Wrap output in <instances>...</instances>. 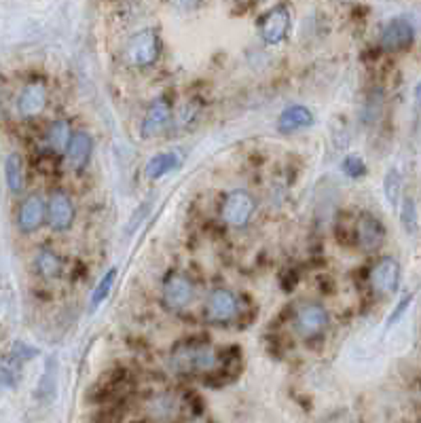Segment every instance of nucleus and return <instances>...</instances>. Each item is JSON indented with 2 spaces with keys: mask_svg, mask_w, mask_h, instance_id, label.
Masks as SVG:
<instances>
[{
  "mask_svg": "<svg viewBox=\"0 0 421 423\" xmlns=\"http://www.w3.org/2000/svg\"><path fill=\"white\" fill-rule=\"evenodd\" d=\"M411 303H413V295H404L402 297V301L394 307V311L390 313V318H387V324H385V328H392L394 324H398L400 322V318L406 313V309L411 307Z\"/></svg>",
  "mask_w": 421,
  "mask_h": 423,
  "instance_id": "nucleus-28",
  "label": "nucleus"
},
{
  "mask_svg": "<svg viewBox=\"0 0 421 423\" xmlns=\"http://www.w3.org/2000/svg\"><path fill=\"white\" fill-rule=\"evenodd\" d=\"M316 123L313 112L303 106V104H295L290 108H286L277 119V129L282 133H290V131H299V129H307Z\"/></svg>",
  "mask_w": 421,
  "mask_h": 423,
  "instance_id": "nucleus-16",
  "label": "nucleus"
},
{
  "mask_svg": "<svg viewBox=\"0 0 421 423\" xmlns=\"http://www.w3.org/2000/svg\"><path fill=\"white\" fill-rule=\"evenodd\" d=\"M293 26V13L286 5H277L273 7L260 22L258 26V34L260 40L265 45H279L290 32Z\"/></svg>",
  "mask_w": 421,
  "mask_h": 423,
  "instance_id": "nucleus-5",
  "label": "nucleus"
},
{
  "mask_svg": "<svg viewBox=\"0 0 421 423\" xmlns=\"http://www.w3.org/2000/svg\"><path fill=\"white\" fill-rule=\"evenodd\" d=\"M415 40V26L406 17H392L379 32V47L383 51H404Z\"/></svg>",
  "mask_w": 421,
  "mask_h": 423,
  "instance_id": "nucleus-7",
  "label": "nucleus"
},
{
  "mask_svg": "<svg viewBox=\"0 0 421 423\" xmlns=\"http://www.w3.org/2000/svg\"><path fill=\"white\" fill-rule=\"evenodd\" d=\"M356 242L364 252H377L385 242V227L373 214H362L356 221Z\"/></svg>",
  "mask_w": 421,
  "mask_h": 423,
  "instance_id": "nucleus-13",
  "label": "nucleus"
},
{
  "mask_svg": "<svg viewBox=\"0 0 421 423\" xmlns=\"http://www.w3.org/2000/svg\"><path fill=\"white\" fill-rule=\"evenodd\" d=\"M383 193H385V199L390 201L392 207H398V201H400V193H402V176L396 168H392L385 178H383Z\"/></svg>",
  "mask_w": 421,
  "mask_h": 423,
  "instance_id": "nucleus-24",
  "label": "nucleus"
},
{
  "mask_svg": "<svg viewBox=\"0 0 421 423\" xmlns=\"http://www.w3.org/2000/svg\"><path fill=\"white\" fill-rule=\"evenodd\" d=\"M94 155V138L87 131H75L73 140H70V147L66 151L68 161L73 163L75 170H83Z\"/></svg>",
  "mask_w": 421,
  "mask_h": 423,
  "instance_id": "nucleus-17",
  "label": "nucleus"
},
{
  "mask_svg": "<svg viewBox=\"0 0 421 423\" xmlns=\"http://www.w3.org/2000/svg\"><path fill=\"white\" fill-rule=\"evenodd\" d=\"M34 267H36L40 277L53 279V277H57L61 273V258H59L57 252H53L49 248H43V250H38V254L34 258Z\"/></svg>",
  "mask_w": 421,
  "mask_h": 423,
  "instance_id": "nucleus-22",
  "label": "nucleus"
},
{
  "mask_svg": "<svg viewBox=\"0 0 421 423\" xmlns=\"http://www.w3.org/2000/svg\"><path fill=\"white\" fill-rule=\"evenodd\" d=\"M170 366L178 375H209L223 369V354L205 341H184L172 351Z\"/></svg>",
  "mask_w": 421,
  "mask_h": 423,
  "instance_id": "nucleus-1",
  "label": "nucleus"
},
{
  "mask_svg": "<svg viewBox=\"0 0 421 423\" xmlns=\"http://www.w3.org/2000/svg\"><path fill=\"white\" fill-rule=\"evenodd\" d=\"M49 102V89L43 81H32L24 85V89L17 96V112L22 119H34L43 114Z\"/></svg>",
  "mask_w": 421,
  "mask_h": 423,
  "instance_id": "nucleus-11",
  "label": "nucleus"
},
{
  "mask_svg": "<svg viewBox=\"0 0 421 423\" xmlns=\"http://www.w3.org/2000/svg\"><path fill=\"white\" fill-rule=\"evenodd\" d=\"M36 354H38V349H36V347H30V345H26V343H15V345L11 347V360H13L15 364H24V362H28V360H34Z\"/></svg>",
  "mask_w": 421,
  "mask_h": 423,
  "instance_id": "nucleus-27",
  "label": "nucleus"
},
{
  "mask_svg": "<svg viewBox=\"0 0 421 423\" xmlns=\"http://www.w3.org/2000/svg\"><path fill=\"white\" fill-rule=\"evenodd\" d=\"M47 221V203L40 195H30L22 201L17 212V227L22 233H34Z\"/></svg>",
  "mask_w": 421,
  "mask_h": 423,
  "instance_id": "nucleus-12",
  "label": "nucleus"
},
{
  "mask_svg": "<svg viewBox=\"0 0 421 423\" xmlns=\"http://www.w3.org/2000/svg\"><path fill=\"white\" fill-rule=\"evenodd\" d=\"M161 43L155 30L135 32L123 47V61L133 68H147L159 59Z\"/></svg>",
  "mask_w": 421,
  "mask_h": 423,
  "instance_id": "nucleus-2",
  "label": "nucleus"
},
{
  "mask_svg": "<svg viewBox=\"0 0 421 423\" xmlns=\"http://www.w3.org/2000/svg\"><path fill=\"white\" fill-rule=\"evenodd\" d=\"M369 281H371V288L377 292V295H394L400 286V265L396 258H390V256H383L379 258L371 273H369Z\"/></svg>",
  "mask_w": 421,
  "mask_h": 423,
  "instance_id": "nucleus-9",
  "label": "nucleus"
},
{
  "mask_svg": "<svg viewBox=\"0 0 421 423\" xmlns=\"http://www.w3.org/2000/svg\"><path fill=\"white\" fill-rule=\"evenodd\" d=\"M147 408H149V415L153 419H157L161 423H172V421H176L182 415L184 404H182V400H180L178 394H174V392H159V394H155V396L149 398Z\"/></svg>",
  "mask_w": 421,
  "mask_h": 423,
  "instance_id": "nucleus-14",
  "label": "nucleus"
},
{
  "mask_svg": "<svg viewBox=\"0 0 421 423\" xmlns=\"http://www.w3.org/2000/svg\"><path fill=\"white\" fill-rule=\"evenodd\" d=\"M415 100H417V104H421V81L415 87Z\"/></svg>",
  "mask_w": 421,
  "mask_h": 423,
  "instance_id": "nucleus-30",
  "label": "nucleus"
},
{
  "mask_svg": "<svg viewBox=\"0 0 421 423\" xmlns=\"http://www.w3.org/2000/svg\"><path fill=\"white\" fill-rule=\"evenodd\" d=\"M57 389V360L55 356H51L45 364V373L38 381V389H36V398L40 402H51Z\"/></svg>",
  "mask_w": 421,
  "mask_h": 423,
  "instance_id": "nucleus-21",
  "label": "nucleus"
},
{
  "mask_svg": "<svg viewBox=\"0 0 421 423\" xmlns=\"http://www.w3.org/2000/svg\"><path fill=\"white\" fill-rule=\"evenodd\" d=\"M172 119H174V117H172L170 102L163 100V98H159V100H155V102L149 106L147 117H145V121H142V127H140V131H142L145 138H155V135H159V133L172 123Z\"/></svg>",
  "mask_w": 421,
  "mask_h": 423,
  "instance_id": "nucleus-15",
  "label": "nucleus"
},
{
  "mask_svg": "<svg viewBox=\"0 0 421 423\" xmlns=\"http://www.w3.org/2000/svg\"><path fill=\"white\" fill-rule=\"evenodd\" d=\"M341 170H343V174H345L347 178L358 180V178H362V176L367 174V163H364L358 155H349V157L343 159Z\"/></svg>",
  "mask_w": 421,
  "mask_h": 423,
  "instance_id": "nucleus-26",
  "label": "nucleus"
},
{
  "mask_svg": "<svg viewBox=\"0 0 421 423\" xmlns=\"http://www.w3.org/2000/svg\"><path fill=\"white\" fill-rule=\"evenodd\" d=\"M256 212V199L254 195H250L248 191H231L223 203H221V218L225 225L233 227V229H242L246 227Z\"/></svg>",
  "mask_w": 421,
  "mask_h": 423,
  "instance_id": "nucleus-3",
  "label": "nucleus"
},
{
  "mask_svg": "<svg viewBox=\"0 0 421 423\" xmlns=\"http://www.w3.org/2000/svg\"><path fill=\"white\" fill-rule=\"evenodd\" d=\"M400 223H402L404 231H406L411 237L417 235L419 218H417V205H415L413 197H404V199H402V207H400Z\"/></svg>",
  "mask_w": 421,
  "mask_h": 423,
  "instance_id": "nucleus-25",
  "label": "nucleus"
},
{
  "mask_svg": "<svg viewBox=\"0 0 421 423\" xmlns=\"http://www.w3.org/2000/svg\"><path fill=\"white\" fill-rule=\"evenodd\" d=\"M5 180L11 193H22L26 186V165L20 153H11L5 159Z\"/></svg>",
  "mask_w": 421,
  "mask_h": 423,
  "instance_id": "nucleus-20",
  "label": "nucleus"
},
{
  "mask_svg": "<svg viewBox=\"0 0 421 423\" xmlns=\"http://www.w3.org/2000/svg\"><path fill=\"white\" fill-rule=\"evenodd\" d=\"M239 313L237 297L227 288H214L205 301V318L214 324H227Z\"/></svg>",
  "mask_w": 421,
  "mask_h": 423,
  "instance_id": "nucleus-8",
  "label": "nucleus"
},
{
  "mask_svg": "<svg viewBox=\"0 0 421 423\" xmlns=\"http://www.w3.org/2000/svg\"><path fill=\"white\" fill-rule=\"evenodd\" d=\"M115 279H117V269L112 267V269H108V271L102 275V279L98 281L96 290L91 292V299H89V311H96V309L106 301V297L110 295V290H112V286H115Z\"/></svg>",
  "mask_w": 421,
  "mask_h": 423,
  "instance_id": "nucleus-23",
  "label": "nucleus"
},
{
  "mask_svg": "<svg viewBox=\"0 0 421 423\" xmlns=\"http://www.w3.org/2000/svg\"><path fill=\"white\" fill-rule=\"evenodd\" d=\"M178 168H180V155L174 153V151H168V153H159V155L151 157L147 168H145V174L151 180H159V178L172 174Z\"/></svg>",
  "mask_w": 421,
  "mask_h": 423,
  "instance_id": "nucleus-19",
  "label": "nucleus"
},
{
  "mask_svg": "<svg viewBox=\"0 0 421 423\" xmlns=\"http://www.w3.org/2000/svg\"><path fill=\"white\" fill-rule=\"evenodd\" d=\"M75 201L64 191H53L47 199V225L53 231H68L75 225Z\"/></svg>",
  "mask_w": 421,
  "mask_h": 423,
  "instance_id": "nucleus-6",
  "label": "nucleus"
},
{
  "mask_svg": "<svg viewBox=\"0 0 421 423\" xmlns=\"http://www.w3.org/2000/svg\"><path fill=\"white\" fill-rule=\"evenodd\" d=\"M73 135H75V131H73V127H70L68 121H64V119L53 121V123L47 127V133H45L47 149H49L51 153H55V155H66Z\"/></svg>",
  "mask_w": 421,
  "mask_h": 423,
  "instance_id": "nucleus-18",
  "label": "nucleus"
},
{
  "mask_svg": "<svg viewBox=\"0 0 421 423\" xmlns=\"http://www.w3.org/2000/svg\"><path fill=\"white\" fill-rule=\"evenodd\" d=\"M330 324V316L324 305L320 303H303L297 307L293 316V328L301 339H316L320 336Z\"/></svg>",
  "mask_w": 421,
  "mask_h": 423,
  "instance_id": "nucleus-4",
  "label": "nucleus"
},
{
  "mask_svg": "<svg viewBox=\"0 0 421 423\" xmlns=\"http://www.w3.org/2000/svg\"><path fill=\"white\" fill-rule=\"evenodd\" d=\"M195 292V284L193 279L186 273H172L168 275V279L163 281V303L168 309H184Z\"/></svg>",
  "mask_w": 421,
  "mask_h": 423,
  "instance_id": "nucleus-10",
  "label": "nucleus"
},
{
  "mask_svg": "<svg viewBox=\"0 0 421 423\" xmlns=\"http://www.w3.org/2000/svg\"><path fill=\"white\" fill-rule=\"evenodd\" d=\"M324 423H358V421L354 419V415L349 410H339V413L330 415Z\"/></svg>",
  "mask_w": 421,
  "mask_h": 423,
  "instance_id": "nucleus-29",
  "label": "nucleus"
}]
</instances>
